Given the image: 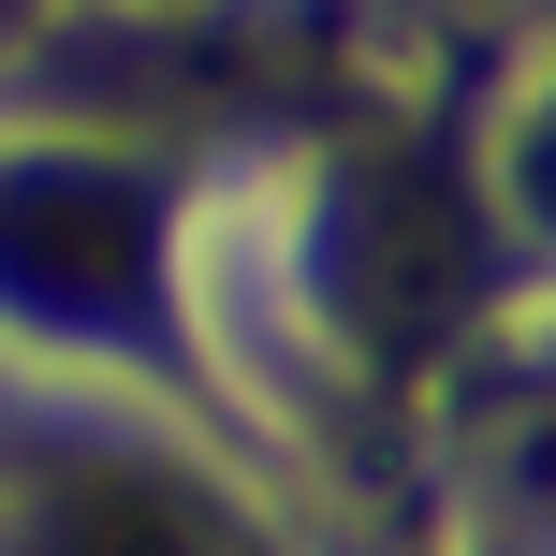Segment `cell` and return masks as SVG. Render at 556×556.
<instances>
[{"instance_id": "cell-1", "label": "cell", "mask_w": 556, "mask_h": 556, "mask_svg": "<svg viewBox=\"0 0 556 556\" xmlns=\"http://www.w3.org/2000/svg\"><path fill=\"white\" fill-rule=\"evenodd\" d=\"M0 250H15V278L59 293V307H132V278H147V205L117 191V176L45 162V176L0 191Z\"/></svg>"}]
</instances>
